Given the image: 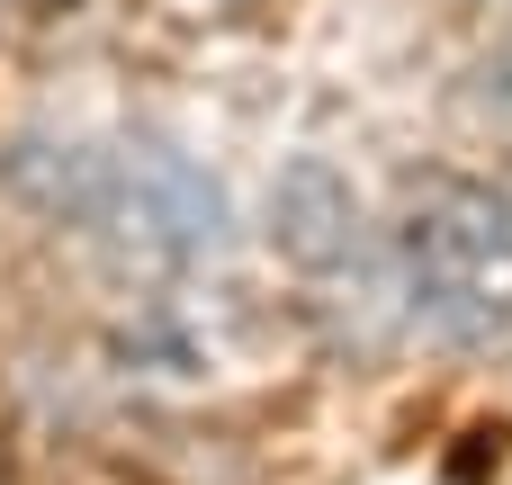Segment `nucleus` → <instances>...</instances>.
Listing matches in <instances>:
<instances>
[{"label": "nucleus", "mask_w": 512, "mask_h": 485, "mask_svg": "<svg viewBox=\"0 0 512 485\" xmlns=\"http://www.w3.org/2000/svg\"><path fill=\"white\" fill-rule=\"evenodd\" d=\"M405 261H414V315L432 333H486L495 324L486 279L512 261V198L486 189V180H432V189H414Z\"/></svg>", "instance_id": "1"}, {"label": "nucleus", "mask_w": 512, "mask_h": 485, "mask_svg": "<svg viewBox=\"0 0 512 485\" xmlns=\"http://www.w3.org/2000/svg\"><path fill=\"white\" fill-rule=\"evenodd\" d=\"M99 225H117V234L144 243V252H171V261H216V252L234 243L225 189H216L189 153H171V144H126V153H108V207H99Z\"/></svg>", "instance_id": "2"}, {"label": "nucleus", "mask_w": 512, "mask_h": 485, "mask_svg": "<svg viewBox=\"0 0 512 485\" xmlns=\"http://www.w3.org/2000/svg\"><path fill=\"white\" fill-rule=\"evenodd\" d=\"M270 225H279V252L306 261V270H333V261L360 252V198H351V180H342L324 153H306V162L279 171Z\"/></svg>", "instance_id": "3"}, {"label": "nucleus", "mask_w": 512, "mask_h": 485, "mask_svg": "<svg viewBox=\"0 0 512 485\" xmlns=\"http://www.w3.org/2000/svg\"><path fill=\"white\" fill-rule=\"evenodd\" d=\"M468 99H477V117H495V126H512V54H495V63L477 72V90H468Z\"/></svg>", "instance_id": "4"}, {"label": "nucleus", "mask_w": 512, "mask_h": 485, "mask_svg": "<svg viewBox=\"0 0 512 485\" xmlns=\"http://www.w3.org/2000/svg\"><path fill=\"white\" fill-rule=\"evenodd\" d=\"M27 9H72V0H27Z\"/></svg>", "instance_id": "5"}]
</instances>
